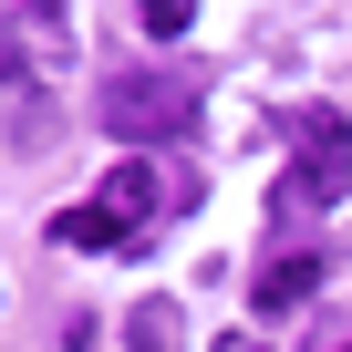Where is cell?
<instances>
[{"label": "cell", "mask_w": 352, "mask_h": 352, "mask_svg": "<svg viewBox=\"0 0 352 352\" xmlns=\"http://www.w3.org/2000/svg\"><path fill=\"white\" fill-rule=\"evenodd\" d=\"M197 73H104V94H94V124L114 135V145H176L197 124Z\"/></svg>", "instance_id": "6da1fadb"}, {"label": "cell", "mask_w": 352, "mask_h": 352, "mask_svg": "<svg viewBox=\"0 0 352 352\" xmlns=\"http://www.w3.org/2000/svg\"><path fill=\"white\" fill-rule=\"evenodd\" d=\"M228 352H259V342H239V331H228Z\"/></svg>", "instance_id": "ba28073f"}, {"label": "cell", "mask_w": 352, "mask_h": 352, "mask_svg": "<svg viewBox=\"0 0 352 352\" xmlns=\"http://www.w3.org/2000/svg\"><path fill=\"white\" fill-rule=\"evenodd\" d=\"M104 197H114L124 218H145V208H155V166H114V176H104Z\"/></svg>", "instance_id": "8992f818"}, {"label": "cell", "mask_w": 352, "mask_h": 352, "mask_svg": "<svg viewBox=\"0 0 352 352\" xmlns=\"http://www.w3.org/2000/svg\"><path fill=\"white\" fill-rule=\"evenodd\" d=\"M52 249H83V259H135L145 239H135V218H124L114 197H94V208H63V218H52Z\"/></svg>", "instance_id": "3957f363"}, {"label": "cell", "mask_w": 352, "mask_h": 352, "mask_svg": "<svg viewBox=\"0 0 352 352\" xmlns=\"http://www.w3.org/2000/svg\"><path fill=\"white\" fill-rule=\"evenodd\" d=\"M135 21H145L155 42H176V32H187V21H197V0H135Z\"/></svg>", "instance_id": "52a82bcc"}, {"label": "cell", "mask_w": 352, "mask_h": 352, "mask_svg": "<svg viewBox=\"0 0 352 352\" xmlns=\"http://www.w3.org/2000/svg\"><path fill=\"white\" fill-rule=\"evenodd\" d=\"M290 197H311V208H342L352 197V124L331 104H300L290 114Z\"/></svg>", "instance_id": "7a4b0ae2"}, {"label": "cell", "mask_w": 352, "mask_h": 352, "mask_svg": "<svg viewBox=\"0 0 352 352\" xmlns=\"http://www.w3.org/2000/svg\"><path fill=\"white\" fill-rule=\"evenodd\" d=\"M42 11H63V0H42Z\"/></svg>", "instance_id": "9c48e42d"}, {"label": "cell", "mask_w": 352, "mask_h": 352, "mask_svg": "<svg viewBox=\"0 0 352 352\" xmlns=\"http://www.w3.org/2000/svg\"><path fill=\"white\" fill-rule=\"evenodd\" d=\"M321 270H331L321 249H290V259H270V270L249 280V300H259V311H300V300L321 290Z\"/></svg>", "instance_id": "277c9868"}, {"label": "cell", "mask_w": 352, "mask_h": 352, "mask_svg": "<svg viewBox=\"0 0 352 352\" xmlns=\"http://www.w3.org/2000/svg\"><path fill=\"white\" fill-rule=\"evenodd\" d=\"M0 83H11V63H0Z\"/></svg>", "instance_id": "30bf717a"}, {"label": "cell", "mask_w": 352, "mask_h": 352, "mask_svg": "<svg viewBox=\"0 0 352 352\" xmlns=\"http://www.w3.org/2000/svg\"><path fill=\"white\" fill-rule=\"evenodd\" d=\"M124 342H135V352H176V342H187L176 300H135V311H124Z\"/></svg>", "instance_id": "5b68a950"}]
</instances>
